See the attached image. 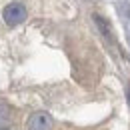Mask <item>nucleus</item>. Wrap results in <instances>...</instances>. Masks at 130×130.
I'll return each mask as SVG.
<instances>
[{
    "instance_id": "f257e3e1",
    "label": "nucleus",
    "mask_w": 130,
    "mask_h": 130,
    "mask_svg": "<svg viewBox=\"0 0 130 130\" xmlns=\"http://www.w3.org/2000/svg\"><path fill=\"white\" fill-rule=\"evenodd\" d=\"M2 16H4V22H6V24L18 26L20 22L26 20V8H24L22 4H18V2H12V4H8V6L4 8Z\"/></svg>"
},
{
    "instance_id": "f03ea898",
    "label": "nucleus",
    "mask_w": 130,
    "mask_h": 130,
    "mask_svg": "<svg viewBox=\"0 0 130 130\" xmlns=\"http://www.w3.org/2000/svg\"><path fill=\"white\" fill-rule=\"evenodd\" d=\"M52 116L48 112H34L28 118L26 130H52Z\"/></svg>"
},
{
    "instance_id": "39448f33",
    "label": "nucleus",
    "mask_w": 130,
    "mask_h": 130,
    "mask_svg": "<svg viewBox=\"0 0 130 130\" xmlns=\"http://www.w3.org/2000/svg\"><path fill=\"white\" fill-rule=\"evenodd\" d=\"M0 130H6V128H0Z\"/></svg>"
},
{
    "instance_id": "7ed1b4c3",
    "label": "nucleus",
    "mask_w": 130,
    "mask_h": 130,
    "mask_svg": "<svg viewBox=\"0 0 130 130\" xmlns=\"http://www.w3.org/2000/svg\"><path fill=\"white\" fill-rule=\"evenodd\" d=\"M126 34H128V42H130V22H128V28H126Z\"/></svg>"
},
{
    "instance_id": "20e7f679",
    "label": "nucleus",
    "mask_w": 130,
    "mask_h": 130,
    "mask_svg": "<svg viewBox=\"0 0 130 130\" xmlns=\"http://www.w3.org/2000/svg\"><path fill=\"white\" fill-rule=\"evenodd\" d=\"M126 96H128V104H130V86H128V92H126Z\"/></svg>"
}]
</instances>
